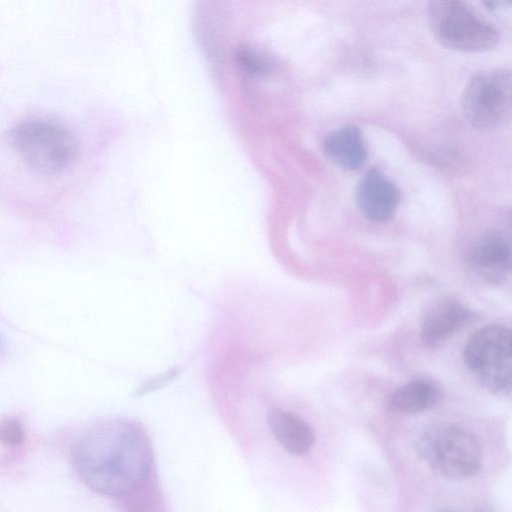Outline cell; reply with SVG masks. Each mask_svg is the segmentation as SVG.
<instances>
[{
  "label": "cell",
  "instance_id": "6da1fadb",
  "mask_svg": "<svg viewBox=\"0 0 512 512\" xmlns=\"http://www.w3.org/2000/svg\"><path fill=\"white\" fill-rule=\"evenodd\" d=\"M71 461L90 489L105 496L122 497L146 483L153 451L139 424L112 419L93 425L76 440Z\"/></svg>",
  "mask_w": 512,
  "mask_h": 512
},
{
  "label": "cell",
  "instance_id": "7a4b0ae2",
  "mask_svg": "<svg viewBox=\"0 0 512 512\" xmlns=\"http://www.w3.org/2000/svg\"><path fill=\"white\" fill-rule=\"evenodd\" d=\"M10 142L34 172L53 176L75 161L78 141L71 129L51 120L27 119L10 131Z\"/></svg>",
  "mask_w": 512,
  "mask_h": 512
},
{
  "label": "cell",
  "instance_id": "3957f363",
  "mask_svg": "<svg viewBox=\"0 0 512 512\" xmlns=\"http://www.w3.org/2000/svg\"><path fill=\"white\" fill-rule=\"evenodd\" d=\"M416 450L432 470L452 480L474 476L482 463L477 437L455 423L439 422L426 427L417 439Z\"/></svg>",
  "mask_w": 512,
  "mask_h": 512
},
{
  "label": "cell",
  "instance_id": "277c9868",
  "mask_svg": "<svg viewBox=\"0 0 512 512\" xmlns=\"http://www.w3.org/2000/svg\"><path fill=\"white\" fill-rule=\"evenodd\" d=\"M427 12L434 37L446 48L481 52L493 49L498 44L497 28L466 2L431 1Z\"/></svg>",
  "mask_w": 512,
  "mask_h": 512
},
{
  "label": "cell",
  "instance_id": "5b68a950",
  "mask_svg": "<svg viewBox=\"0 0 512 512\" xmlns=\"http://www.w3.org/2000/svg\"><path fill=\"white\" fill-rule=\"evenodd\" d=\"M468 369L493 393H509L512 382V336L508 328L487 325L475 331L464 347Z\"/></svg>",
  "mask_w": 512,
  "mask_h": 512
},
{
  "label": "cell",
  "instance_id": "8992f818",
  "mask_svg": "<svg viewBox=\"0 0 512 512\" xmlns=\"http://www.w3.org/2000/svg\"><path fill=\"white\" fill-rule=\"evenodd\" d=\"M511 102V73L505 68L477 73L461 95L463 114L472 125L482 129L502 124L510 114Z\"/></svg>",
  "mask_w": 512,
  "mask_h": 512
},
{
  "label": "cell",
  "instance_id": "52a82bcc",
  "mask_svg": "<svg viewBox=\"0 0 512 512\" xmlns=\"http://www.w3.org/2000/svg\"><path fill=\"white\" fill-rule=\"evenodd\" d=\"M355 201L359 211L367 219L384 222L395 214L400 195L391 180L379 170L371 169L359 180Z\"/></svg>",
  "mask_w": 512,
  "mask_h": 512
},
{
  "label": "cell",
  "instance_id": "ba28073f",
  "mask_svg": "<svg viewBox=\"0 0 512 512\" xmlns=\"http://www.w3.org/2000/svg\"><path fill=\"white\" fill-rule=\"evenodd\" d=\"M467 262L484 280L494 284L502 283L511 270L510 243L500 233H488L469 248Z\"/></svg>",
  "mask_w": 512,
  "mask_h": 512
},
{
  "label": "cell",
  "instance_id": "9c48e42d",
  "mask_svg": "<svg viewBox=\"0 0 512 512\" xmlns=\"http://www.w3.org/2000/svg\"><path fill=\"white\" fill-rule=\"evenodd\" d=\"M472 313L456 300H441L423 316L420 338L427 347L444 343L469 323Z\"/></svg>",
  "mask_w": 512,
  "mask_h": 512
},
{
  "label": "cell",
  "instance_id": "30bf717a",
  "mask_svg": "<svg viewBox=\"0 0 512 512\" xmlns=\"http://www.w3.org/2000/svg\"><path fill=\"white\" fill-rule=\"evenodd\" d=\"M269 429L277 442L293 455H305L313 447L315 434L311 426L290 411L274 408L267 415Z\"/></svg>",
  "mask_w": 512,
  "mask_h": 512
},
{
  "label": "cell",
  "instance_id": "8fae6325",
  "mask_svg": "<svg viewBox=\"0 0 512 512\" xmlns=\"http://www.w3.org/2000/svg\"><path fill=\"white\" fill-rule=\"evenodd\" d=\"M326 157L346 170H357L367 158V147L359 127L353 124L337 128L326 135L323 141Z\"/></svg>",
  "mask_w": 512,
  "mask_h": 512
},
{
  "label": "cell",
  "instance_id": "7c38bea8",
  "mask_svg": "<svg viewBox=\"0 0 512 512\" xmlns=\"http://www.w3.org/2000/svg\"><path fill=\"white\" fill-rule=\"evenodd\" d=\"M441 391L428 379H415L397 388L389 397V408L399 414H416L426 411L439 402Z\"/></svg>",
  "mask_w": 512,
  "mask_h": 512
},
{
  "label": "cell",
  "instance_id": "4fadbf2b",
  "mask_svg": "<svg viewBox=\"0 0 512 512\" xmlns=\"http://www.w3.org/2000/svg\"><path fill=\"white\" fill-rule=\"evenodd\" d=\"M235 58L238 66L251 75H266L274 68V62L268 54L251 46L238 47Z\"/></svg>",
  "mask_w": 512,
  "mask_h": 512
},
{
  "label": "cell",
  "instance_id": "5bb4252c",
  "mask_svg": "<svg viewBox=\"0 0 512 512\" xmlns=\"http://www.w3.org/2000/svg\"><path fill=\"white\" fill-rule=\"evenodd\" d=\"M25 441V432L18 421L14 417H7L0 421V442L9 448H18Z\"/></svg>",
  "mask_w": 512,
  "mask_h": 512
},
{
  "label": "cell",
  "instance_id": "9a60e30c",
  "mask_svg": "<svg viewBox=\"0 0 512 512\" xmlns=\"http://www.w3.org/2000/svg\"><path fill=\"white\" fill-rule=\"evenodd\" d=\"M180 371V368L174 367L145 380L135 389L134 395L143 396L167 386L178 376Z\"/></svg>",
  "mask_w": 512,
  "mask_h": 512
},
{
  "label": "cell",
  "instance_id": "2e32d148",
  "mask_svg": "<svg viewBox=\"0 0 512 512\" xmlns=\"http://www.w3.org/2000/svg\"><path fill=\"white\" fill-rule=\"evenodd\" d=\"M2 348H3V340H2V337L0 335V353L2 351Z\"/></svg>",
  "mask_w": 512,
  "mask_h": 512
},
{
  "label": "cell",
  "instance_id": "e0dca14e",
  "mask_svg": "<svg viewBox=\"0 0 512 512\" xmlns=\"http://www.w3.org/2000/svg\"><path fill=\"white\" fill-rule=\"evenodd\" d=\"M439 512H456V511H451V510H441Z\"/></svg>",
  "mask_w": 512,
  "mask_h": 512
}]
</instances>
